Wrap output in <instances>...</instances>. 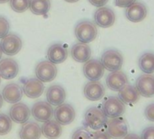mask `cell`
I'll use <instances>...</instances> for the list:
<instances>
[{"mask_svg": "<svg viewBox=\"0 0 154 139\" xmlns=\"http://www.w3.org/2000/svg\"><path fill=\"white\" fill-rule=\"evenodd\" d=\"M9 0H0V4H5L7 2H8Z\"/></svg>", "mask_w": 154, "mask_h": 139, "instance_id": "ab89813d", "label": "cell"}, {"mask_svg": "<svg viewBox=\"0 0 154 139\" xmlns=\"http://www.w3.org/2000/svg\"><path fill=\"white\" fill-rule=\"evenodd\" d=\"M54 108L51 104L46 101H38L35 103L31 109L34 118L39 122H45L54 117Z\"/></svg>", "mask_w": 154, "mask_h": 139, "instance_id": "9c48e42d", "label": "cell"}, {"mask_svg": "<svg viewBox=\"0 0 154 139\" xmlns=\"http://www.w3.org/2000/svg\"><path fill=\"white\" fill-rule=\"evenodd\" d=\"M0 83H1V77H0Z\"/></svg>", "mask_w": 154, "mask_h": 139, "instance_id": "b9f144b4", "label": "cell"}, {"mask_svg": "<svg viewBox=\"0 0 154 139\" xmlns=\"http://www.w3.org/2000/svg\"><path fill=\"white\" fill-rule=\"evenodd\" d=\"M136 0H114V3L119 7H128L131 5H132Z\"/></svg>", "mask_w": 154, "mask_h": 139, "instance_id": "e575fe53", "label": "cell"}, {"mask_svg": "<svg viewBox=\"0 0 154 139\" xmlns=\"http://www.w3.org/2000/svg\"><path fill=\"white\" fill-rule=\"evenodd\" d=\"M105 81L107 87L113 91H119L129 82L127 75L122 71L111 72L107 75Z\"/></svg>", "mask_w": 154, "mask_h": 139, "instance_id": "ac0fdd59", "label": "cell"}, {"mask_svg": "<svg viewBox=\"0 0 154 139\" xmlns=\"http://www.w3.org/2000/svg\"><path fill=\"white\" fill-rule=\"evenodd\" d=\"M84 93L87 99L91 101H97L103 98L105 89L99 81H90L85 84Z\"/></svg>", "mask_w": 154, "mask_h": 139, "instance_id": "2e32d148", "label": "cell"}, {"mask_svg": "<svg viewBox=\"0 0 154 139\" xmlns=\"http://www.w3.org/2000/svg\"><path fill=\"white\" fill-rule=\"evenodd\" d=\"M55 120L62 126L71 124L75 118V110L70 104L63 103L56 107L54 111Z\"/></svg>", "mask_w": 154, "mask_h": 139, "instance_id": "30bf717a", "label": "cell"}, {"mask_svg": "<svg viewBox=\"0 0 154 139\" xmlns=\"http://www.w3.org/2000/svg\"><path fill=\"white\" fill-rule=\"evenodd\" d=\"M2 97L8 103L15 104L21 100L23 97V90L17 83H9L5 86L2 90Z\"/></svg>", "mask_w": 154, "mask_h": 139, "instance_id": "44dd1931", "label": "cell"}, {"mask_svg": "<svg viewBox=\"0 0 154 139\" xmlns=\"http://www.w3.org/2000/svg\"><path fill=\"white\" fill-rule=\"evenodd\" d=\"M106 132L113 139H122L128 134V124L122 117H114L107 121Z\"/></svg>", "mask_w": 154, "mask_h": 139, "instance_id": "277c9868", "label": "cell"}, {"mask_svg": "<svg viewBox=\"0 0 154 139\" xmlns=\"http://www.w3.org/2000/svg\"><path fill=\"white\" fill-rule=\"evenodd\" d=\"M3 101H4V99H3L2 95L0 94V108H1L2 106H3Z\"/></svg>", "mask_w": 154, "mask_h": 139, "instance_id": "74e56055", "label": "cell"}, {"mask_svg": "<svg viewBox=\"0 0 154 139\" xmlns=\"http://www.w3.org/2000/svg\"><path fill=\"white\" fill-rule=\"evenodd\" d=\"M89 3L96 7H104V5H106L108 3L109 0H88Z\"/></svg>", "mask_w": 154, "mask_h": 139, "instance_id": "d590c367", "label": "cell"}, {"mask_svg": "<svg viewBox=\"0 0 154 139\" xmlns=\"http://www.w3.org/2000/svg\"><path fill=\"white\" fill-rule=\"evenodd\" d=\"M9 29L10 25L8 20L4 16H0V39H2L8 34Z\"/></svg>", "mask_w": 154, "mask_h": 139, "instance_id": "4dcf8cb0", "label": "cell"}, {"mask_svg": "<svg viewBox=\"0 0 154 139\" xmlns=\"http://www.w3.org/2000/svg\"><path fill=\"white\" fill-rule=\"evenodd\" d=\"M108 121V117L103 113V109L97 107L89 108L85 114L84 126L93 130H101L103 128Z\"/></svg>", "mask_w": 154, "mask_h": 139, "instance_id": "7a4b0ae2", "label": "cell"}, {"mask_svg": "<svg viewBox=\"0 0 154 139\" xmlns=\"http://www.w3.org/2000/svg\"><path fill=\"white\" fill-rule=\"evenodd\" d=\"M122 139H140V137L134 133H131V134H127Z\"/></svg>", "mask_w": 154, "mask_h": 139, "instance_id": "8d00e7d4", "label": "cell"}, {"mask_svg": "<svg viewBox=\"0 0 154 139\" xmlns=\"http://www.w3.org/2000/svg\"><path fill=\"white\" fill-rule=\"evenodd\" d=\"M30 115V108H28V106L22 102L15 103L9 110V117L11 120L17 124H24L27 122Z\"/></svg>", "mask_w": 154, "mask_h": 139, "instance_id": "9a60e30c", "label": "cell"}, {"mask_svg": "<svg viewBox=\"0 0 154 139\" xmlns=\"http://www.w3.org/2000/svg\"><path fill=\"white\" fill-rule=\"evenodd\" d=\"M19 72V66L16 60L5 58L0 60V77L5 80L16 78Z\"/></svg>", "mask_w": 154, "mask_h": 139, "instance_id": "5bb4252c", "label": "cell"}, {"mask_svg": "<svg viewBox=\"0 0 154 139\" xmlns=\"http://www.w3.org/2000/svg\"><path fill=\"white\" fill-rule=\"evenodd\" d=\"M115 14L113 10L107 7H99L94 13V23L102 28H108L113 25Z\"/></svg>", "mask_w": 154, "mask_h": 139, "instance_id": "8fae6325", "label": "cell"}, {"mask_svg": "<svg viewBox=\"0 0 154 139\" xmlns=\"http://www.w3.org/2000/svg\"><path fill=\"white\" fill-rule=\"evenodd\" d=\"M29 8L35 15L45 16L51 8L50 0H30Z\"/></svg>", "mask_w": 154, "mask_h": 139, "instance_id": "4316f807", "label": "cell"}, {"mask_svg": "<svg viewBox=\"0 0 154 139\" xmlns=\"http://www.w3.org/2000/svg\"><path fill=\"white\" fill-rule=\"evenodd\" d=\"M2 53H3V52H2L1 48H0V60H1V58H2Z\"/></svg>", "mask_w": 154, "mask_h": 139, "instance_id": "60d3db41", "label": "cell"}, {"mask_svg": "<svg viewBox=\"0 0 154 139\" xmlns=\"http://www.w3.org/2000/svg\"><path fill=\"white\" fill-rule=\"evenodd\" d=\"M140 139H154V126H148L140 134Z\"/></svg>", "mask_w": 154, "mask_h": 139, "instance_id": "1f68e13d", "label": "cell"}, {"mask_svg": "<svg viewBox=\"0 0 154 139\" xmlns=\"http://www.w3.org/2000/svg\"><path fill=\"white\" fill-rule=\"evenodd\" d=\"M42 135L48 138V139H57L61 136L63 128L62 125H60L56 120H47L44 122V124L41 126Z\"/></svg>", "mask_w": 154, "mask_h": 139, "instance_id": "603a6c76", "label": "cell"}, {"mask_svg": "<svg viewBox=\"0 0 154 139\" xmlns=\"http://www.w3.org/2000/svg\"><path fill=\"white\" fill-rule=\"evenodd\" d=\"M71 55L77 62H86L91 58L92 51L87 43H77L72 47Z\"/></svg>", "mask_w": 154, "mask_h": 139, "instance_id": "7402d4cb", "label": "cell"}, {"mask_svg": "<svg viewBox=\"0 0 154 139\" xmlns=\"http://www.w3.org/2000/svg\"><path fill=\"white\" fill-rule=\"evenodd\" d=\"M42 131L40 126L32 121L24 123L19 131V136L21 139H40Z\"/></svg>", "mask_w": 154, "mask_h": 139, "instance_id": "d4e9b609", "label": "cell"}, {"mask_svg": "<svg viewBox=\"0 0 154 139\" xmlns=\"http://www.w3.org/2000/svg\"><path fill=\"white\" fill-rule=\"evenodd\" d=\"M12 129V120L7 114H0V135L8 134Z\"/></svg>", "mask_w": 154, "mask_h": 139, "instance_id": "83f0119b", "label": "cell"}, {"mask_svg": "<svg viewBox=\"0 0 154 139\" xmlns=\"http://www.w3.org/2000/svg\"><path fill=\"white\" fill-rule=\"evenodd\" d=\"M144 115H145V117L148 120H149L151 122H154V103L149 104L145 108Z\"/></svg>", "mask_w": 154, "mask_h": 139, "instance_id": "d6a6232c", "label": "cell"}, {"mask_svg": "<svg viewBox=\"0 0 154 139\" xmlns=\"http://www.w3.org/2000/svg\"><path fill=\"white\" fill-rule=\"evenodd\" d=\"M135 87L142 97L150 98L154 96V75L146 73L140 75L136 80Z\"/></svg>", "mask_w": 154, "mask_h": 139, "instance_id": "7c38bea8", "label": "cell"}, {"mask_svg": "<svg viewBox=\"0 0 154 139\" xmlns=\"http://www.w3.org/2000/svg\"><path fill=\"white\" fill-rule=\"evenodd\" d=\"M118 98L124 103L132 105L136 103L140 99V93L136 87L131 84H126L118 91Z\"/></svg>", "mask_w": 154, "mask_h": 139, "instance_id": "cb8c5ba5", "label": "cell"}, {"mask_svg": "<svg viewBox=\"0 0 154 139\" xmlns=\"http://www.w3.org/2000/svg\"><path fill=\"white\" fill-rule=\"evenodd\" d=\"M68 57V52L66 47L62 43H54L52 44L47 51V58L48 61L54 63L59 64L63 62Z\"/></svg>", "mask_w": 154, "mask_h": 139, "instance_id": "d6986e66", "label": "cell"}, {"mask_svg": "<svg viewBox=\"0 0 154 139\" xmlns=\"http://www.w3.org/2000/svg\"><path fill=\"white\" fill-rule=\"evenodd\" d=\"M44 91L45 85L37 78H31L24 81L23 92L26 97L30 99H37L44 93Z\"/></svg>", "mask_w": 154, "mask_h": 139, "instance_id": "4fadbf2b", "label": "cell"}, {"mask_svg": "<svg viewBox=\"0 0 154 139\" xmlns=\"http://www.w3.org/2000/svg\"><path fill=\"white\" fill-rule=\"evenodd\" d=\"M101 62L109 72L120 71L123 64V56L116 49H108L103 52Z\"/></svg>", "mask_w": 154, "mask_h": 139, "instance_id": "3957f363", "label": "cell"}, {"mask_svg": "<svg viewBox=\"0 0 154 139\" xmlns=\"http://www.w3.org/2000/svg\"><path fill=\"white\" fill-rule=\"evenodd\" d=\"M72 139H92V135L85 127L78 128L72 135Z\"/></svg>", "mask_w": 154, "mask_h": 139, "instance_id": "f546056e", "label": "cell"}, {"mask_svg": "<svg viewBox=\"0 0 154 139\" xmlns=\"http://www.w3.org/2000/svg\"><path fill=\"white\" fill-rule=\"evenodd\" d=\"M23 43L21 38L16 34H8L0 42V48L5 54L8 56H14L18 53Z\"/></svg>", "mask_w": 154, "mask_h": 139, "instance_id": "52a82bcc", "label": "cell"}, {"mask_svg": "<svg viewBox=\"0 0 154 139\" xmlns=\"http://www.w3.org/2000/svg\"><path fill=\"white\" fill-rule=\"evenodd\" d=\"M138 65L141 72L146 74H152L154 72V53L144 52L138 60Z\"/></svg>", "mask_w": 154, "mask_h": 139, "instance_id": "484cf974", "label": "cell"}, {"mask_svg": "<svg viewBox=\"0 0 154 139\" xmlns=\"http://www.w3.org/2000/svg\"><path fill=\"white\" fill-rule=\"evenodd\" d=\"M57 75V68L49 61H42L35 67V76L42 82H50Z\"/></svg>", "mask_w": 154, "mask_h": 139, "instance_id": "8992f818", "label": "cell"}, {"mask_svg": "<svg viewBox=\"0 0 154 139\" xmlns=\"http://www.w3.org/2000/svg\"><path fill=\"white\" fill-rule=\"evenodd\" d=\"M83 71L85 77L89 81H99L103 78L105 69L101 61L93 59L85 62Z\"/></svg>", "mask_w": 154, "mask_h": 139, "instance_id": "ba28073f", "label": "cell"}, {"mask_svg": "<svg viewBox=\"0 0 154 139\" xmlns=\"http://www.w3.org/2000/svg\"><path fill=\"white\" fill-rule=\"evenodd\" d=\"M98 30L96 25L89 20H82L75 25L74 34L80 43H89L97 37Z\"/></svg>", "mask_w": 154, "mask_h": 139, "instance_id": "6da1fadb", "label": "cell"}, {"mask_svg": "<svg viewBox=\"0 0 154 139\" xmlns=\"http://www.w3.org/2000/svg\"><path fill=\"white\" fill-rule=\"evenodd\" d=\"M92 139H112V138L107 134V132L96 130V132L92 135Z\"/></svg>", "mask_w": 154, "mask_h": 139, "instance_id": "836d02e7", "label": "cell"}, {"mask_svg": "<svg viewBox=\"0 0 154 139\" xmlns=\"http://www.w3.org/2000/svg\"><path fill=\"white\" fill-rule=\"evenodd\" d=\"M66 99V92L64 89L58 84L52 85L46 91V99L52 106H59L64 102Z\"/></svg>", "mask_w": 154, "mask_h": 139, "instance_id": "ffe728a7", "label": "cell"}, {"mask_svg": "<svg viewBox=\"0 0 154 139\" xmlns=\"http://www.w3.org/2000/svg\"><path fill=\"white\" fill-rule=\"evenodd\" d=\"M11 8L17 13H23L29 8L30 0H9Z\"/></svg>", "mask_w": 154, "mask_h": 139, "instance_id": "f1b7e54d", "label": "cell"}, {"mask_svg": "<svg viewBox=\"0 0 154 139\" xmlns=\"http://www.w3.org/2000/svg\"><path fill=\"white\" fill-rule=\"evenodd\" d=\"M64 1H66L68 3H75V2H78L79 0H64Z\"/></svg>", "mask_w": 154, "mask_h": 139, "instance_id": "f35d334b", "label": "cell"}, {"mask_svg": "<svg viewBox=\"0 0 154 139\" xmlns=\"http://www.w3.org/2000/svg\"><path fill=\"white\" fill-rule=\"evenodd\" d=\"M103 111L108 118L121 117L125 111V104L115 96L107 98L103 104Z\"/></svg>", "mask_w": 154, "mask_h": 139, "instance_id": "5b68a950", "label": "cell"}, {"mask_svg": "<svg viewBox=\"0 0 154 139\" xmlns=\"http://www.w3.org/2000/svg\"><path fill=\"white\" fill-rule=\"evenodd\" d=\"M147 16V7L143 3L134 2L130 7H126L125 16L126 18L133 23H139L145 19Z\"/></svg>", "mask_w": 154, "mask_h": 139, "instance_id": "e0dca14e", "label": "cell"}]
</instances>
